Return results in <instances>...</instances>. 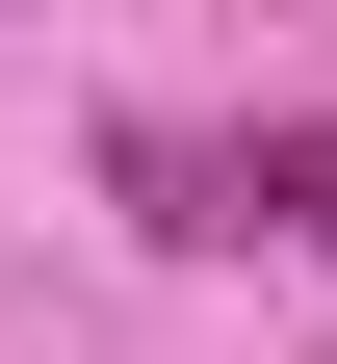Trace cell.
Segmentation results:
<instances>
[{
    "label": "cell",
    "mask_w": 337,
    "mask_h": 364,
    "mask_svg": "<svg viewBox=\"0 0 337 364\" xmlns=\"http://www.w3.org/2000/svg\"><path fill=\"white\" fill-rule=\"evenodd\" d=\"M233 235L337 260V130H311V105H260V130H233Z\"/></svg>",
    "instance_id": "obj_1"
}]
</instances>
